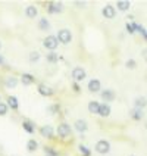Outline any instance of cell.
<instances>
[{"mask_svg":"<svg viewBox=\"0 0 147 156\" xmlns=\"http://www.w3.org/2000/svg\"><path fill=\"white\" fill-rule=\"evenodd\" d=\"M109 150H110V144H109V141H106V140H100V141H97V144H96V152H97V153H100V155H106V153H109Z\"/></svg>","mask_w":147,"mask_h":156,"instance_id":"6da1fadb","label":"cell"},{"mask_svg":"<svg viewBox=\"0 0 147 156\" xmlns=\"http://www.w3.org/2000/svg\"><path fill=\"white\" fill-rule=\"evenodd\" d=\"M56 38H58V41H61V43L68 44V43H71V40H72V35H71V31H68V30H61Z\"/></svg>","mask_w":147,"mask_h":156,"instance_id":"7a4b0ae2","label":"cell"},{"mask_svg":"<svg viewBox=\"0 0 147 156\" xmlns=\"http://www.w3.org/2000/svg\"><path fill=\"white\" fill-rule=\"evenodd\" d=\"M44 47L46 49H50V50H54L56 47H58V44H59V41H58V38L54 37V35H49V37H46L44 38Z\"/></svg>","mask_w":147,"mask_h":156,"instance_id":"3957f363","label":"cell"},{"mask_svg":"<svg viewBox=\"0 0 147 156\" xmlns=\"http://www.w3.org/2000/svg\"><path fill=\"white\" fill-rule=\"evenodd\" d=\"M58 134H59L61 137H68L71 134V127L68 124H61V125L58 127Z\"/></svg>","mask_w":147,"mask_h":156,"instance_id":"277c9868","label":"cell"},{"mask_svg":"<svg viewBox=\"0 0 147 156\" xmlns=\"http://www.w3.org/2000/svg\"><path fill=\"white\" fill-rule=\"evenodd\" d=\"M72 78L75 81H82L86 78V71L82 69V68H75V69L72 71Z\"/></svg>","mask_w":147,"mask_h":156,"instance_id":"5b68a950","label":"cell"},{"mask_svg":"<svg viewBox=\"0 0 147 156\" xmlns=\"http://www.w3.org/2000/svg\"><path fill=\"white\" fill-rule=\"evenodd\" d=\"M40 133H41V136L46 137V139H52L53 137V128L50 125H44V127H41Z\"/></svg>","mask_w":147,"mask_h":156,"instance_id":"8992f818","label":"cell"},{"mask_svg":"<svg viewBox=\"0 0 147 156\" xmlns=\"http://www.w3.org/2000/svg\"><path fill=\"white\" fill-rule=\"evenodd\" d=\"M103 16L107 18V19H112L115 16V8L110 6V5H107V6H104L103 8Z\"/></svg>","mask_w":147,"mask_h":156,"instance_id":"52a82bcc","label":"cell"},{"mask_svg":"<svg viewBox=\"0 0 147 156\" xmlns=\"http://www.w3.org/2000/svg\"><path fill=\"white\" fill-rule=\"evenodd\" d=\"M99 115H100V116H109V115H110V106H109V105H100V106H99Z\"/></svg>","mask_w":147,"mask_h":156,"instance_id":"ba28073f","label":"cell"},{"mask_svg":"<svg viewBox=\"0 0 147 156\" xmlns=\"http://www.w3.org/2000/svg\"><path fill=\"white\" fill-rule=\"evenodd\" d=\"M62 10H63L62 3H50V5H49V12H50V13H59Z\"/></svg>","mask_w":147,"mask_h":156,"instance_id":"9c48e42d","label":"cell"},{"mask_svg":"<svg viewBox=\"0 0 147 156\" xmlns=\"http://www.w3.org/2000/svg\"><path fill=\"white\" fill-rule=\"evenodd\" d=\"M88 90H90V91H93V93L99 91V90H100V81H97V80H91V81L88 83Z\"/></svg>","mask_w":147,"mask_h":156,"instance_id":"30bf717a","label":"cell"},{"mask_svg":"<svg viewBox=\"0 0 147 156\" xmlns=\"http://www.w3.org/2000/svg\"><path fill=\"white\" fill-rule=\"evenodd\" d=\"M38 91H40V94H43V96H52L53 94L52 88L47 87V86H44V84H40V86H38Z\"/></svg>","mask_w":147,"mask_h":156,"instance_id":"8fae6325","label":"cell"},{"mask_svg":"<svg viewBox=\"0 0 147 156\" xmlns=\"http://www.w3.org/2000/svg\"><path fill=\"white\" fill-rule=\"evenodd\" d=\"M75 128H77L79 133H84V131H87V122L86 121H82V119H78L77 122H75Z\"/></svg>","mask_w":147,"mask_h":156,"instance_id":"7c38bea8","label":"cell"},{"mask_svg":"<svg viewBox=\"0 0 147 156\" xmlns=\"http://www.w3.org/2000/svg\"><path fill=\"white\" fill-rule=\"evenodd\" d=\"M102 97H103L106 102H112L113 99H115V93H113V90H106L102 93Z\"/></svg>","mask_w":147,"mask_h":156,"instance_id":"4fadbf2b","label":"cell"},{"mask_svg":"<svg viewBox=\"0 0 147 156\" xmlns=\"http://www.w3.org/2000/svg\"><path fill=\"white\" fill-rule=\"evenodd\" d=\"M25 15L28 18H35L37 16V9H35L34 6H28V8L25 9Z\"/></svg>","mask_w":147,"mask_h":156,"instance_id":"5bb4252c","label":"cell"},{"mask_svg":"<svg viewBox=\"0 0 147 156\" xmlns=\"http://www.w3.org/2000/svg\"><path fill=\"white\" fill-rule=\"evenodd\" d=\"M16 84H18V80L15 77L6 78V87L8 88H13V87H16Z\"/></svg>","mask_w":147,"mask_h":156,"instance_id":"9a60e30c","label":"cell"},{"mask_svg":"<svg viewBox=\"0 0 147 156\" xmlns=\"http://www.w3.org/2000/svg\"><path fill=\"white\" fill-rule=\"evenodd\" d=\"M22 83H24L25 86H30V84L34 83V78H33V75H30V74H24V75H22Z\"/></svg>","mask_w":147,"mask_h":156,"instance_id":"2e32d148","label":"cell"},{"mask_svg":"<svg viewBox=\"0 0 147 156\" xmlns=\"http://www.w3.org/2000/svg\"><path fill=\"white\" fill-rule=\"evenodd\" d=\"M99 106H100V105L97 103V102H90V103H88V111L91 113H97L99 112Z\"/></svg>","mask_w":147,"mask_h":156,"instance_id":"e0dca14e","label":"cell"},{"mask_svg":"<svg viewBox=\"0 0 147 156\" xmlns=\"http://www.w3.org/2000/svg\"><path fill=\"white\" fill-rule=\"evenodd\" d=\"M130 2H125V0H119L118 2V9L119 10H127V9H130Z\"/></svg>","mask_w":147,"mask_h":156,"instance_id":"ac0fdd59","label":"cell"},{"mask_svg":"<svg viewBox=\"0 0 147 156\" xmlns=\"http://www.w3.org/2000/svg\"><path fill=\"white\" fill-rule=\"evenodd\" d=\"M38 27H40V30H49V28H50V24H49V21H47L46 18H43V19H40Z\"/></svg>","mask_w":147,"mask_h":156,"instance_id":"d6986e66","label":"cell"},{"mask_svg":"<svg viewBox=\"0 0 147 156\" xmlns=\"http://www.w3.org/2000/svg\"><path fill=\"white\" fill-rule=\"evenodd\" d=\"M8 102H9V106L12 108V109H16L18 108V99L15 97V96H10L8 99Z\"/></svg>","mask_w":147,"mask_h":156,"instance_id":"ffe728a7","label":"cell"},{"mask_svg":"<svg viewBox=\"0 0 147 156\" xmlns=\"http://www.w3.org/2000/svg\"><path fill=\"white\" fill-rule=\"evenodd\" d=\"M37 147H38V143H37L35 140H30V141H28V144H26V149H28L30 152H34Z\"/></svg>","mask_w":147,"mask_h":156,"instance_id":"44dd1931","label":"cell"},{"mask_svg":"<svg viewBox=\"0 0 147 156\" xmlns=\"http://www.w3.org/2000/svg\"><path fill=\"white\" fill-rule=\"evenodd\" d=\"M47 61L52 62V63H56V62L59 61V56H58L56 53H49V55H47Z\"/></svg>","mask_w":147,"mask_h":156,"instance_id":"7402d4cb","label":"cell"},{"mask_svg":"<svg viewBox=\"0 0 147 156\" xmlns=\"http://www.w3.org/2000/svg\"><path fill=\"white\" fill-rule=\"evenodd\" d=\"M141 116H143L141 109H135V111H132V118H134V119H141Z\"/></svg>","mask_w":147,"mask_h":156,"instance_id":"603a6c76","label":"cell"},{"mask_svg":"<svg viewBox=\"0 0 147 156\" xmlns=\"http://www.w3.org/2000/svg\"><path fill=\"white\" fill-rule=\"evenodd\" d=\"M135 105H137V108H144V106H146V99H144V97H141V99H137V100H135Z\"/></svg>","mask_w":147,"mask_h":156,"instance_id":"cb8c5ba5","label":"cell"},{"mask_svg":"<svg viewBox=\"0 0 147 156\" xmlns=\"http://www.w3.org/2000/svg\"><path fill=\"white\" fill-rule=\"evenodd\" d=\"M38 59H40V53L38 52H33L30 55V61L31 62H35V61H38Z\"/></svg>","mask_w":147,"mask_h":156,"instance_id":"d4e9b609","label":"cell"},{"mask_svg":"<svg viewBox=\"0 0 147 156\" xmlns=\"http://www.w3.org/2000/svg\"><path fill=\"white\" fill-rule=\"evenodd\" d=\"M22 127H24V130H26L28 133H33V131H34L33 125H31L30 122H24V124H22Z\"/></svg>","mask_w":147,"mask_h":156,"instance_id":"484cf974","label":"cell"},{"mask_svg":"<svg viewBox=\"0 0 147 156\" xmlns=\"http://www.w3.org/2000/svg\"><path fill=\"white\" fill-rule=\"evenodd\" d=\"M135 65H137V63H135L134 59H128V61H127V68H130V69H134Z\"/></svg>","mask_w":147,"mask_h":156,"instance_id":"4316f807","label":"cell"},{"mask_svg":"<svg viewBox=\"0 0 147 156\" xmlns=\"http://www.w3.org/2000/svg\"><path fill=\"white\" fill-rule=\"evenodd\" d=\"M79 152H81V155L84 156H90V150L86 147V146H79Z\"/></svg>","mask_w":147,"mask_h":156,"instance_id":"83f0119b","label":"cell"},{"mask_svg":"<svg viewBox=\"0 0 147 156\" xmlns=\"http://www.w3.org/2000/svg\"><path fill=\"white\" fill-rule=\"evenodd\" d=\"M6 112H8V108H6V105H5V103H0V116L6 115Z\"/></svg>","mask_w":147,"mask_h":156,"instance_id":"f1b7e54d","label":"cell"},{"mask_svg":"<svg viewBox=\"0 0 147 156\" xmlns=\"http://www.w3.org/2000/svg\"><path fill=\"white\" fill-rule=\"evenodd\" d=\"M127 30H128V33L132 34V33H134V30H135V24H130V22H128V24H127Z\"/></svg>","mask_w":147,"mask_h":156,"instance_id":"f546056e","label":"cell"},{"mask_svg":"<svg viewBox=\"0 0 147 156\" xmlns=\"http://www.w3.org/2000/svg\"><path fill=\"white\" fill-rule=\"evenodd\" d=\"M46 153H50V156H58V153H56V152H53L52 147H47V149H46Z\"/></svg>","mask_w":147,"mask_h":156,"instance_id":"4dcf8cb0","label":"cell"},{"mask_svg":"<svg viewBox=\"0 0 147 156\" xmlns=\"http://www.w3.org/2000/svg\"><path fill=\"white\" fill-rule=\"evenodd\" d=\"M2 63H3V58L0 56V65H2Z\"/></svg>","mask_w":147,"mask_h":156,"instance_id":"1f68e13d","label":"cell"},{"mask_svg":"<svg viewBox=\"0 0 147 156\" xmlns=\"http://www.w3.org/2000/svg\"><path fill=\"white\" fill-rule=\"evenodd\" d=\"M0 47H2V43H0Z\"/></svg>","mask_w":147,"mask_h":156,"instance_id":"d6a6232c","label":"cell"}]
</instances>
